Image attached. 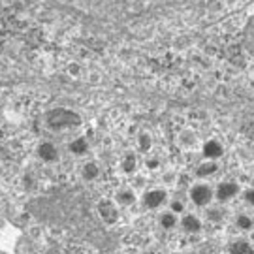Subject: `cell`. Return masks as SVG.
Returning a JSON list of instances; mask_svg holds the SVG:
<instances>
[{"instance_id":"obj_19","label":"cell","mask_w":254,"mask_h":254,"mask_svg":"<svg viewBox=\"0 0 254 254\" xmlns=\"http://www.w3.org/2000/svg\"><path fill=\"white\" fill-rule=\"evenodd\" d=\"M185 201L181 200H172L170 201V211H173L175 215H185Z\"/></svg>"},{"instance_id":"obj_21","label":"cell","mask_w":254,"mask_h":254,"mask_svg":"<svg viewBox=\"0 0 254 254\" xmlns=\"http://www.w3.org/2000/svg\"><path fill=\"white\" fill-rule=\"evenodd\" d=\"M241 194H243V200H245L247 205L254 207V187H251V189H245V190H241Z\"/></svg>"},{"instance_id":"obj_22","label":"cell","mask_w":254,"mask_h":254,"mask_svg":"<svg viewBox=\"0 0 254 254\" xmlns=\"http://www.w3.org/2000/svg\"><path fill=\"white\" fill-rule=\"evenodd\" d=\"M158 166H160V160H158V158H154V156L147 160V168H149V170H156Z\"/></svg>"},{"instance_id":"obj_8","label":"cell","mask_w":254,"mask_h":254,"mask_svg":"<svg viewBox=\"0 0 254 254\" xmlns=\"http://www.w3.org/2000/svg\"><path fill=\"white\" fill-rule=\"evenodd\" d=\"M98 211H100V217L104 218V222H108V224H113V222H117L119 211H117V207L111 203V201H100V205H98Z\"/></svg>"},{"instance_id":"obj_12","label":"cell","mask_w":254,"mask_h":254,"mask_svg":"<svg viewBox=\"0 0 254 254\" xmlns=\"http://www.w3.org/2000/svg\"><path fill=\"white\" fill-rule=\"evenodd\" d=\"M234 222L239 232H253L254 230V217L247 215V213H239Z\"/></svg>"},{"instance_id":"obj_17","label":"cell","mask_w":254,"mask_h":254,"mask_svg":"<svg viewBox=\"0 0 254 254\" xmlns=\"http://www.w3.org/2000/svg\"><path fill=\"white\" fill-rule=\"evenodd\" d=\"M207 220L209 222H222L224 220V211H222V207H209L207 205Z\"/></svg>"},{"instance_id":"obj_3","label":"cell","mask_w":254,"mask_h":254,"mask_svg":"<svg viewBox=\"0 0 254 254\" xmlns=\"http://www.w3.org/2000/svg\"><path fill=\"white\" fill-rule=\"evenodd\" d=\"M241 194V187L239 183L236 181H222L217 185L215 189V198H217L220 203H226V201H232L234 198H237Z\"/></svg>"},{"instance_id":"obj_10","label":"cell","mask_w":254,"mask_h":254,"mask_svg":"<svg viewBox=\"0 0 254 254\" xmlns=\"http://www.w3.org/2000/svg\"><path fill=\"white\" fill-rule=\"evenodd\" d=\"M217 172H218L217 160H207V158H205V160L196 168V177H200V179H207V177H213Z\"/></svg>"},{"instance_id":"obj_9","label":"cell","mask_w":254,"mask_h":254,"mask_svg":"<svg viewBox=\"0 0 254 254\" xmlns=\"http://www.w3.org/2000/svg\"><path fill=\"white\" fill-rule=\"evenodd\" d=\"M228 253L230 254H254V247L251 241L247 239H234L228 245Z\"/></svg>"},{"instance_id":"obj_11","label":"cell","mask_w":254,"mask_h":254,"mask_svg":"<svg viewBox=\"0 0 254 254\" xmlns=\"http://www.w3.org/2000/svg\"><path fill=\"white\" fill-rule=\"evenodd\" d=\"M158 224L164 228V230H173L179 224V215H175L173 211H164L162 215L158 217Z\"/></svg>"},{"instance_id":"obj_2","label":"cell","mask_w":254,"mask_h":254,"mask_svg":"<svg viewBox=\"0 0 254 254\" xmlns=\"http://www.w3.org/2000/svg\"><path fill=\"white\" fill-rule=\"evenodd\" d=\"M189 198L196 207H207V205H211V201L215 200V189L207 183L200 181L190 187Z\"/></svg>"},{"instance_id":"obj_5","label":"cell","mask_w":254,"mask_h":254,"mask_svg":"<svg viewBox=\"0 0 254 254\" xmlns=\"http://www.w3.org/2000/svg\"><path fill=\"white\" fill-rule=\"evenodd\" d=\"M201 154L203 158L207 160H220L224 156V145L218 141V139H207L203 145H201Z\"/></svg>"},{"instance_id":"obj_15","label":"cell","mask_w":254,"mask_h":254,"mask_svg":"<svg viewBox=\"0 0 254 254\" xmlns=\"http://www.w3.org/2000/svg\"><path fill=\"white\" fill-rule=\"evenodd\" d=\"M136 201V194L134 190H121L117 194V203L123 205V207H128V205H134Z\"/></svg>"},{"instance_id":"obj_6","label":"cell","mask_w":254,"mask_h":254,"mask_svg":"<svg viewBox=\"0 0 254 254\" xmlns=\"http://www.w3.org/2000/svg\"><path fill=\"white\" fill-rule=\"evenodd\" d=\"M179 224H181L183 232H187V234H200L201 228H203L201 218L194 213H185L183 218L179 220Z\"/></svg>"},{"instance_id":"obj_20","label":"cell","mask_w":254,"mask_h":254,"mask_svg":"<svg viewBox=\"0 0 254 254\" xmlns=\"http://www.w3.org/2000/svg\"><path fill=\"white\" fill-rule=\"evenodd\" d=\"M137 147H139L143 153H147V151L151 149V137L147 136V134H141V136L137 137Z\"/></svg>"},{"instance_id":"obj_4","label":"cell","mask_w":254,"mask_h":254,"mask_svg":"<svg viewBox=\"0 0 254 254\" xmlns=\"http://www.w3.org/2000/svg\"><path fill=\"white\" fill-rule=\"evenodd\" d=\"M166 201H168V192L164 189H151L143 194V205L149 209L162 207Z\"/></svg>"},{"instance_id":"obj_1","label":"cell","mask_w":254,"mask_h":254,"mask_svg":"<svg viewBox=\"0 0 254 254\" xmlns=\"http://www.w3.org/2000/svg\"><path fill=\"white\" fill-rule=\"evenodd\" d=\"M46 121L49 128H53V130H63V128H70V127L79 125V115L70 111V109L61 108V109L49 111Z\"/></svg>"},{"instance_id":"obj_7","label":"cell","mask_w":254,"mask_h":254,"mask_svg":"<svg viewBox=\"0 0 254 254\" xmlns=\"http://www.w3.org/2000/svg\"><path fill=\"white\" fill-rule=\"evenodd\" d=\"M38 156L44 160V162H55L59 158V149L51 143V141H44L38 145Z\"/></svg>"},{"instance_id":"obj_13","label":"cell","mask_w":254,"mask_h":254,"mask_svg":"<svg viewBox=\"0 0 254 254\" xmlns=\"http://www.w3.org/2000/svg\"><path fill=\"white\" fill-rule=\"evenodd\" d=\"M243 38H245L247 51H249V53L254 57V17L249 19V23H247V27H245V34H243Z\"/></svg>"},{"instance_id":"obj_16","label":"cell","mask_w":254,"mask_h":254,"mask_svg":"<svg viewBox=\"0 0 254 254\" xmlns=\"http://www.w3.org/2000/svg\"><path fill=\"white\" fill-rule=\"evenodd\" d=\"M70 151L73 154H85L89 151V143H87V139H83V137H77V139H73L72 143H70Z\"/></svg>"},{"instance_id":"obj_18","label":"cell","mask_w":254,"mask_h":254,"mask_svg":"<svg viewBox=\"0 0 254 254\" xmlns=\"http://www.w3.org/2000/svg\"><path fill=\"white\" fill-rule=\"evenodd\" d=\"M121 168H123V172H127V173L134 172V170H136V158H134V154H127L123 164H121Z\"/></svg>"},{"instance_id":"obj_14","label":"cell","mask_w":254,"mask_h":254,"mask_svg":"<svg viewBox=\"0 0 254 254\" xmlns=\"http://www.w3.org/2000/svg\"><path fill=\"white\" fill-rule=\"evenodd\" d=\"M98 175H100V166L96 162H87L83 166V177L87 181H94Z\"/></svg>"}]
</instances>
